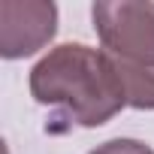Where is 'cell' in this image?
I'll list each match as a JSON object with an SVG mask.
<instances>
[{"label": "cell", "mask_w": 154, "mask_h": 154, "mask_svg": "<svg viewBox=\"0 0 154 154\" xmlns=\"http://www.w3.org/2000/svg\"><path fill=\"white\" fill-rule=\"evenodd\" d=\"M94 24L115 72H154V3H94Z\"/></svg>", "instance_id": "2"}, {"label": "cell", "mask_w": 154, "mask_h": 154, "mask_svg": "<svg viewBox=\"0 0 154 154\" xmlns=\"http://www.w3.org/2000/svg\"><path fill=\"white\" fill-rule=\"evenodd\" d=\"M91 154H154L145 142H136V139H112L100 148H94Z\"/></svg>", "instance_id": "4"}, {"label": "cell", "mask_w": 154, "mask_h": 154, "mask_svg": "<svg viewBox=\"0 0 154 154\" xmlns=\"http://www.w3.org/2000/svg\"><path fill=\"white\" fill-rule=\"evenodd\" d=\"M30 94L42 106H54L51 130L100 127L127 106V94L106 51L82 42L51 48L30 69Z\"/></svg>", "instance_id": "1"}, {"label": "cell", "mask_w": 154, "mask_h": 154, "mask_svg": "<svg viewBox=\"0 0 154 154\" xmlns=\"http://www.w3.org/2000/svg\"><path fill=\"white\" fill-rule=\"evenodd\" d=\"M57 27L54 3L36 0H0V54L3 57H27L42 48Z\"/></svg>", "instance_id": "3"}]
</instances>
